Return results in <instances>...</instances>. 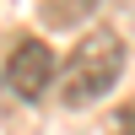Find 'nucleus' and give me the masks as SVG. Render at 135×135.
<instances>
[{
	"label": "nucleus",
	"mask_w": 135,
	"mask_h": 135,
	"mask_svg": "<svg viewBox=\"0 0 135 135\" xmlns=\"http://www.w3.org/2000/svg\"><path fill=\"white\" fill-rule=\"evenodd\" d=\"M108 135H135V103H124L114 119H108Z\"/></svg>",
	"instance_id": "nucleus-4"
},
{
	"label": "nucleus",
	"mask_w": 135,
	"mask_h": 135,
	"mask_svg": "<svg viewBox=\"0 0 135 135\" xmlns=\"http://www.w3.org/2000/svg\"><path fill=\"white\" fill-rule=\"evenodd\" d=\"M124 76V43L114 38V32H86L81 43L70 49V60L60 65V103L65 108H86L97 103L103 92H114V81Z\"/></svg>",
	"instance_id": "nucleus-1"
},
{
	"label": "nucleus",
	"mask_w": 135,
	"mask_h": 135,
	"mask_svg": "<svg viewBox=\"0 0 135 135\" xmlns=\"http://www.w3.org/2000/svg\"><path fill=\"white\" fill-rule=\"evenodd\" d=\"M86 11H97V0H43V22L54 27H76Z\"/></svg>",
	"instance_id": "nucleus-3"
},
{
	"label": "nucleus",
	"mask_w": 135,
	"mask_h": 135,
	"mask_svg": "<svg viewBox=\"0 0 135 135\" xmlns=\"http://www.w3.org/2000/svg\"><path fill=\"white\" fill-rule=\"evenodd\" d=\"M54 81H60L54 49L43 38H16V49L6 54V92H16L22 103H38V97H49Z\"/></svg>",
	"instance_id": "nucleus-2"
}]
</instances>
